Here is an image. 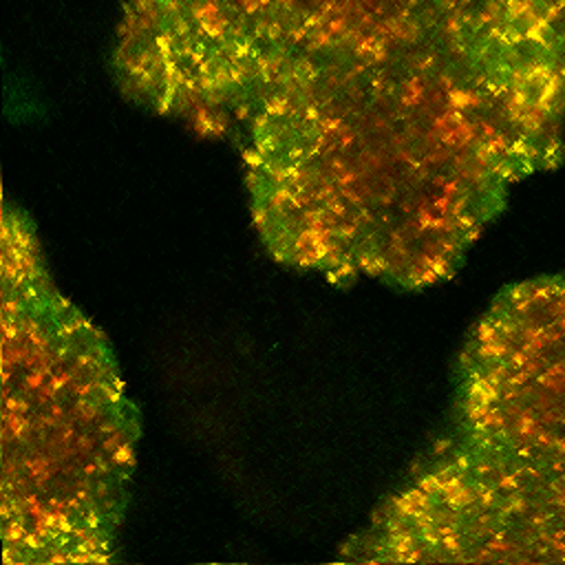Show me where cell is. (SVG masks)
Returning <instances> with one entry per match:
<instances>
[{
  "instance_id": "6da1fadb",
  "label": "cell",
  "mask_w": 565,
  "mask_h": 565,
  "mask_svg": "<svg viewBox=\"0 0 565 565\" xmlns=\"http://www.w3.org/2000/svg\"><path fill=\"white\" fill-rule=\"evenodd\" d=\"M117 62L252 181L399 203L565 113V0H124Z\"/></svg>"
},
{
  "instance_id": "7a4b0ae2",
  "label": "cell",
  "mask_w": 565,
  "mask_h": 565,
  "mask_svg": "<svg viewBox=\"0 0 565 565\" xmlns=\"http://www.w3.org/2000/svg\"><path fill=\"white\" fill-rule=\"evenodd\" d=\"M395 561L565 563V274L505 289L463 355L459 437L373 534Z\"/></svg>"
},
{
  "instance_id": "3957f363",
  "label": "cell",
  "mask_w": 565,
  "mask_h": 565,
  "mask_svg": "<svg viewBox=\"0 0 565 565\" xmlns=\"http://www.w3.org/2000/svg\"><path fill=\"white\" fill-rule=\"evenodd\" d=\"M31 300L18 302L15 371L7 364L4 499L15 497V545L46 550L49 558L106 545L110 516L128 470V419L113 373L82 320L60 316L53 296L29 285Z\"/></svg>"
}]
</instances>
